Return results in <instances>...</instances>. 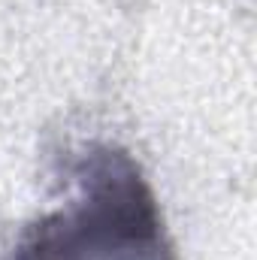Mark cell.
<instances>
[{
	"mask_svg": "<svg viewBox=\"0 0 257 260\" xmlns=\"http://www.w3.org/2000/svg\"><path fill=\"white\" fill-rule=\"evenodd\" d=\"M70 194L27 221L6 260H176V242L139 160L85 142L64 160Z\"/></svg>",
	"mask_w": 257,
	"mask_h": 260,
	"instance_id": "cell-1",
	"label": "cell"
}]
</instances>
